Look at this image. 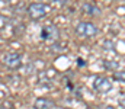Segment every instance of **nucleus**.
Here are the masks:
<instances>
[{"instance_id": "1", "label": "nucleus", "mask_w": 125, "mask_h": 109, "mask_svg": "<svg viewBox=\"0 0 125 109\" xmlns=\"http://www.w3.org/2000/svg\"><path fill=\"white\" fill-rule=\"evenodd\" d=\"M76 34L80 36L90 38V36H94L97 34V28L92 22H79L76 25Z\"/></svg>"}, {"instance_id": "2", "label": "nucleus", "mask_w": 125, "mask_h": 109, "mask_svg": "<svg viewBox=\"0 0 125 109\" xmlns=\"http://www.w3.org/2000/svg\"><path fill=\"white\" fill-rule=\"evenodd\" d=\"M47 10L48 9H47V6L44 3H32V4L28 6V15L31 16V19H33V20L45 18Z\"/></svg>"}, {"instance_id": "3", "label": "nucleus", "mask_w": 125, "mask_h": 109, "mask_svg": "<svg viewBox=\"0 0 125 109\" xmlns=\"http://www.w3.org/2000/svg\"><path fill=\"white\" fill-rule=\"evenodd\" d=\"M3 63L7 69L10 70H18L21 66H22V58L18 52H7L4 57H3Z\"/></svg>"}, {"instance_id": "4", "label": "nucleus", "mask_w": 125, "mask_h": 109, "mask_svg": "<svg viewBox=\"0 0 125 109\" xmlns=\"http://www.w3.org/2000/svg\"><path fill=\"white\" fill-rule=\"evenodd\" d=\"M93 87L94 90L99 92V93H108L112 89V83L106 77H96L93 81Z\"/></svg>"}, {"instance_id": "5", "label": "nucleus", "mask_w": 125, "mask_h": 109, "mask_svg": "<svg viewBox=\"0 0 125 109\" xmlns=\"http://www.w3.org/2000/svg\"><path fill=\"white\" fill-rule=\"evenodd\" d=\"M41 36L45 41H55L58 38V31H57L55 26H44L42 32H41Z\"/></svg>"}, {"instance_id": "6", "label": "nucleus", "mask_w": 125, "mask_h": 109, "mask_svg": "<svg viewBox=\"0 0 125 109\" xmlns=\"http://www.w3.org/2000/svg\"><path fill=\"white\" fill-rule=\"evenodd\" d=\"M54 102L47 98H38L33 102V109H54Z\"/></svg>"}, {"instance_id": "7", "label": "nucleus", "mask_w": 125, "mask_h": 109, "mask_svg": "<svg viewBox=\"0 0 125 109\" xmlns=\"http://www.w3.org/2000/svg\"><path fill=\"white\" fill-rule=\"evenodd\" d=\"M82 9H83L86 13L92 15V16H97V15L102 13V10H100L97 6H93V4H90V3H84V4L82 6Z\"/></svg>"}, {"instance_id": "8", "label": "nucleus", "mask_w": 125, "mask_h": 109, "mask_svg": "<svg viewBox=\"0 0 125 109\" xmlns=\"http://www.w3.org/2000/svg\"><path fill=\"white\" fill-rule=\"evenodd\" d=\"M103 66H105L106 69H109V70H116V69L119 67V64L115 63V61H103Z\"/></svg>"}, {"instance_id": "9", "label": "nucleus", "mask_w": 125, "mask_h": 109, "mask_svg": "<svg viewBox=\"0 0 125 109\" xmlns=\"http://www.w3.org/2000/svg\"><path fill=\"white\" fill-rule=\"evenodd\" d=\"M114 77L119 81H125V70H121V71H116L114 74Z\"/></svg>"}, {"instance_id": "10", "label": "nucleus", "mask_w": 125, "mask_h": 109, "mask_svg": "<svg viewBox=\"0 0 125 109\" xmlns=\"http://www.w3.org/2000/svg\"><path fill=\"white\" fill-rule=\"evenodd\" d=\"M52 4H57V6H64L67 3V0H50Z\"/></svg>"}, {"instance_id": "11", "label": "nucleus", "mask_w": 125, "mask_h": 109, "mask_svg": "<svg viewBox=\"0 0 125 109\" xmlns=\"http://www.w3.org/2000/svg\"><path fill=\"white\" fill-rule=\"evenodd\" d=\"M119 103H121V106H122V108H125V93L119 98Z\"/></svg>"}]
</instances>
